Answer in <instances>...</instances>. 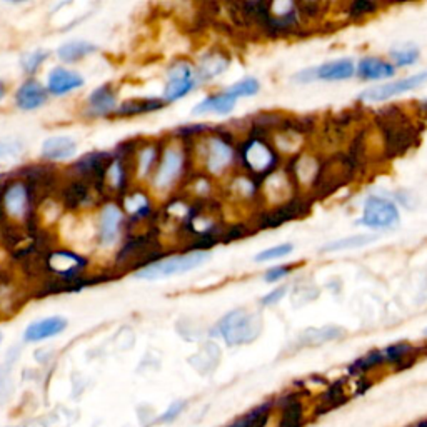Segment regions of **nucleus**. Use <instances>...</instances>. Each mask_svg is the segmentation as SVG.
<instances>
[{"mask_svg":"<svg viewBox=\"0 0 427 427\" xmlns=\"http://www.w3.org/2000/svg\"><path fill=\"white\" fill-rule=\"evenodd\" d=\"M159 159H161V157H159V152H157L156 146L144 147L141 151V154H139V157H137V174H139V177L146 179V177L151 176Z\"/></svg>","mask_w":427,"mask_h":427,"instance_id":"nucleus-28","label":"nucleus"},{"mask_svg":"<svg viewBox=\"0 0 427 427\" xmlns=\"http://www.w3.org/2000/svg\"><path fill=\"white\" fill-rule=\"evenodd\" d=\"M184 407H186V402L184 401L174 402V404L171 407H167V411L159 417V422H161V424H166V422H172L174 419H177V417L181 416V412L184 411Z\"/></svg>","mask_w":427,"mask_h":427,"instance_id":"nucleus-40","label":"nucleus"},{"mask_svg":"<svg viewBox=\"0 0 427 427\" xmlns=\"http://www.w3.org/2000/svg\"><path fill=\"white\" fill-rule=\"evenodd\" d=\"M2 341H4V334H2V332H0V344H2Z\"/></svg>","mask_w":427,"mask_h":427,"instance_id":"nucleus-46","label":"nucleus"},{"mask_svg":"<svg viewBox=\"0 0 427 427\" xmlns=\"http://www.w3.org/2000/svg\"><path fill=\"white\" fill-rule=\"evenodd\" d=\"M411 427H427V421H421V422H417V424L411 426Z\"/></svg>","mask_w":427,"mask_h":427,"instance_id":"nucleus-44","label":"nucleus"},{"mask_svg":"<svg viewBox=\"0 0 427 427\" xmlns=\"http://www.w3.org/2000/svg\"><path fill=\"white\" fill-rule=\"evenodd\" d=\"M229 64H231L229 57H226L222 52L207 54V56L202 59V62L199 64V67H196L199 81L207 82L211 81V79L219 77L221 74H224L227 71Z\"/></svg>","mask_w":427,"mask_h":427,"instance_id":"nucleus-20","label":"nucleus"},{"mask_svg":"<svg viewBox=\"0 0 427 427\" xmlns=\"http://www.w3.org/2000/svg\"><path fill=\"white\" fill-rule=\"evenodd\" d=\"M376 124L384 142V154L387 159L404 156L419 144L421 129L407 116L401 106H386L376 114Z\"/></svg>","mask_w":427,"mask_h":427,"instance_id":"nucleus-1","label":"nucleus"},{"mask_svg":"<svg viewBox=\"0 0 427 427\" xmlns=\"http://www.w3.org/2000/svg\"><path fill=\"white\" fill-rule=\"evenodd\" d=\"M89 112L92 116H107L116 109V94L109 86H102L96 89L89 97Z\"/></svg>","mask_w":427,"mask_h":427,"instance_id":"nucleus-22","label":"nucleus"},{"mask_svg":"<svg viewBox=\"0 0 427 427\" xmlns=\"http://www.w3.org/2000/svg\"><path fill=\"white\" fill-rule=\"evenodd\" d=\"M96 51H97V47L91 42H87V41H72V42H67V44H64V46L59 47L57 56L62 62L72 64V62L82 61L84 57L91 56V54H94Z\"/></svg>","mask_w":427,"mask_h":427,"instance_id":"nucleus-23","label":"nucleus"},{"mask_svg":"<svg viewBox=\"0 0 427 427\" xmlns=\"http://www.w3.org/2000/svg\"><path fill=\"white\" fill-rule=\"evenodd\" d=\"M4 96H6V84L0 81V101H2Z\"/></svg>","mask_w":427,"mask_h":427,"instance_id":"nucleus-43","label":"nucleus"},{"mask_svg":"<svg viewBox=\"0 0 427 427\" xmlns=\"http://www.w3.org/2000/svg\"><path fill=\"white\" fill-rule=\"evenodd\" d=\"M249 236V226H231L227 227L226 231H222L221 236V242H232V241H239L242 237Z\"/></svg>","mask_w":427,"mask_h":427,"instance_id":"nucleus-39","label":"nucleus"},{"mask_svg":"<svg viewBox=\"0 0 427 427\" xmlns=\"http://www.w3.org/2000/svg\"><path fill=\"white\" fill-rule=\"evenodd\" d=\"M186 151L181 146H169L164 149L156 172H154V187L157 191H167V189L176 186L179 179L182 177L184 169H186Z\"/></svg>","mask_w":427,"mask_h":427,"instance_id":"nucleus-7","label":"nucleus"},{"mask_svg":"<svg viewBox=\"0 0 427 427\" xmlns=\"http://www.w3.org/2000/svg\"><path fill=\"white\" fill-rule=\"evenodd\" d=\"M106 174H107L109 186L112 189H121L124 186V182H126V171H124L122 161H119V159H116V161L107 167Z\"/></svg>","mask_w":427,"mask_h":427,"instance_id":"nucleus-34","label":"nucleus"},{"mask_svg":"<svg viewBox=\"0 0 427 427\" xmlns=\"http://www.w3.org/2000/svg\"><path fill=\"white\" fill-rule=\"evenodd\" d=\"M292 251H294V244H291V242H286V244H279L276 247H271V249H266L259 252L254 257L256 262H271V261H276V259H282V257L292 254Z\"/></svg>","mask_w":427,"mask_h":427,"instance_id":"nucleus-33","label":"nucleus"},{"mask_svg":"<svg viewBox=\"0 0 427 427\" xmlns=\"http://www.w3.org/2000/svg\"><path fill=\"white\" fill-rule=\"evenodd\" d=\"M87 199V187L81 182H74L67 191V197H66V204H69L71 207H77Z\"/></svg>","mask_w":427,"mask_h":427,"instance_id":"nucleus-36","label":"nucleus"},{"mask_svg":"<svg viewBox=\"0 0 427 427\" xmlns=\"http://www.w3.org/2000/svg\"><path fill=\"white\" fill-rule=\"evenodd\" d=\"M199 84L197 71L192 64L181 61L169 69L167 84L164 89V102H177L196 91Z\"/></svg>","mask_w":427,"mask_h":427,"instance_id":"nucleus-9","label":"nucleus"},{"mask_svg":"<svg viewBox=\"0 0 427 427\" xmlns=\"http://www.w3.org/2000/svg\"><path fill=\"white\" fill-rule=\"evenodd\" d=\"M262 331V319L254 311L246 307L227 312L222 319L214 326L212 336L222 337L227 346H242L256 341Z\"/></svg>","mask_w":427,"mask_h":427,"instance_id":"nucleus-3","label":"nucleus"},{"mask_svg":"<svg viewBox=\"0 0 427 427\" xmlns=\"http://www.w3.org/2000/svg\"><path fill=\"white\" fill-rule=\"evenodd\" d=\"M164 101L161 99H134V101L124 102L121 107L117 109L119 116H141V114H149L154 111H159V109L164 107Z\"/></svg>","mask_w":427,"mask_h":427,"instance_id":"nucleus-24","label":"nucleus"},{"mask_svg":"<svg viewBox=\"0 0 427 427\" xmlns=\"http://www.w3.org/2000/svg\"><path fill=\"white\" fill-rule=\"evenodd\" d=\"M419 107H421V111H422V112H427V101H424L422 104H419Z\"/></svg>","mask_w":427,"mask_h":427,"instance_id":"nucleus-45","label":"nucleus"},{"mask_svg":"<svg viewBox=\"0 0 427 427\" xmlns=\"http://www.w3.org/2000/svg\"><path fill=\"white\" fill-rule=\"evenodd\" d=\"M231 92L234 94L237 99H244V97H254L257 92L261 91V82L254 77H246L242 81L232 84L229 86Z\"/></svg>","mask_w":427,"mask_h":427,"instance_id":"nucleus-32","label":"nucleus"},{"mask_svg":"<svg viewBox=\"0 0 427 427\" xmlns=\"http://www.w3.org/2000/svg\"><path fill=\"white\" fill-rule=\"evenodd\" d=\"M381 9V4L372 2V0H356V2H351L346 9V16L349 19H354V21H359V19L374 16V14Z\"/></svg>","mask_w":427,"mask_h":427,"instance_id":"nucleus-30","label":"nucleus"},{"mask_svg":"<svg viewBox=\"0 0 427 427\" xmlns=\"http://www.w3.org/2000/svg\"><path fill=\"white\" fill-rule=\"evenodd\" d=\"M356 76V64L351 59H337L322 64L319 67H309L304 71L296 74L294 81L301 84H309L314 81L322 82H341L349 81Z\"/></svg>","mask_w":427,"mask_h":427,"instance_id":"nucleus-11","label":"nucleus"},{"mask_svg":"<svg viewBox=\"0 0 427 427\" xmlns=\"http://www.w3.org/2000/svg\"><path fill=\"white\" fill-rule=\"evenodd\" d=\"M424 334H426V336H427V329H426V331H424Z\"/></svg>","mask_w":427,"mask_h":427,"instance_id":"nucleus-47","label":"nucleus"},{"mask_svg":"<svg viewBox=\"0 0 427 427\" xmlns=\"http://www.w3.org/2000/svg\"><path fill=\"white\" fill-rule=\"evenodd\" d=\"M9 374V369L6 366H0V384H2L4 381H6V377Z\"/></svg>","mask_w":427,"mask_h":427,"instance_id":"nucleus-42","label":"nucleus"},{"mask_svg":"<svg viewBox=\"0 0 427 427\" xmlns=\"http://www.w3.org/2000/svg\"><path fill=\"white\" fill-rule=\"evenodd\" d=\"M21 149H22L21 144L16 142V141L0 142V161H2V159L17 156V154L21 152Z\"/></svg>","mask_w":427,"mask_h":427,"instance_id":"nucleus-41","label":"nucleus"},{"mask_svg":"<svg viewBox=\"0 0 427 427\" xmlns=\"http://www.w3.org/2000/svg\"><path fill=\"white\" fill-rule=\"evenodd\" d=\"M311 211V204L304 197H292L289 201H284L272 207L271 211H266L257 216L256 229H277L284 226L286 222L296 221L299 217H304Z\"/></svg>","mask_w":427,"mask_h":427,"instance_id":"nucleus-8","label":"nucleus"},{"mask_svg":"<svg viewBox=\"0 0 427 427\" xmlns=\"http://www.w3.org/2000/svg\"><path fill=\"white\" fill-rule=\"evenodd\" d=\"M271 409V404H262L259 407H256L254 411H251L249 414L242 419L236 421L234 424L227 426V427H261V422H264L267 419V412Z\"/></svg>","mask_w":427,"mask_h":427,"instance_id":"nucleus-31","label":"nucleus"},{"mask_svg":"<svg viewBox=\"0 0 427 427\" xmlns=\"http://www.w3.org/2000/svg\"><path fill=\"white\" fill-rule=\"evenodd\" d=\"M414 352L416 347L409 344V342H397V344L386 347V349L382 351V356H384V362H389V364L406 366L407 359L414 361Z\"/></svg>","mask_w":427,"mask_h":427,"instance_id":"nucleus-26","label":"nucleus"},{"mask_svg":"<svg viewBox=\"0 0 427 427\" xmlns=\"http://www.w3.org/2000/svg\"><path fill=\"white\" fill-rule=\"evenodd\" d=\"M237 99L234 94L231 92V89L227 87L224 91L211 94V96L204 97L201 102L194 107V116H206V114H217V116H227L234 111Z\"/></svg>","mask_w":427,"mask_h":427,"instance_id":"nucleus-12","label":"nucleus"},{"mask_svg":"<svg viewBox=\"0 0 427 427\" xmlns=\"http://www.w3.org/2000/svg\"><path fill=\"white\" fill-rule=\"evenodd\" d=\"M294 271V266L292 264H282V266H276V267H271V269H267L264 272V282L267 284H274V282H279L291 274V272Z\"/></svg>","mask_w":427,"mask_h":427,"instance_id":"nucleus-37","label":"nucleus"},{"mask_svg":"<svg viewBox=\"0 0 427 427\" xmlns=\"http://www.w3.org/2000/svg\"><path fill=\"white\" fill-rule=\"evenodd\" d=\"M399 207L391 199L382 196H369L362 207V217L359 224L369 229H394L399 226Z\"/></svg>","mask_w":427,"mask_h":427,"instance_id":"nucleus-6","label":"nucleus"},{"mask_svg":"<svg viewBox=\"0 0 427 427\" xmlns=\"http://www.w3.org/2000/svg\"><path fill=\"white\" fill-rule=\"evenodd\" d=\"M47 89L37 81L24 82L16 94L17 107L22 111H34L47 102Z\"/></svg>","mask_w":427,"mask_h":427,"instance_id":"nucleus-17","label":"nucleus"},{"mask_svg":"<svg viewBox=\"0 0 427 427\" xmlns=\"http://www.w3.org/2000/svg\"><path fill=\"white\" fill-rule=\"evenodd\" d=\"M122 211L117 206L109 204L102 209L101 221H99V241L102 246H112L117 241L121 231Z\"/></svg>","mask_w":427,"mask_h":427,"instance_id":"nucleus-16","label":"nucleus"},{"mask_svg":"<svg viewBox=\"0 0 427 427\" xmlns=\"http://www.w3.org/2000/svg\"><path fill=\"white\" fill-rule=\"evenodd\" d=\"M201 161L209 176H222L236 161L234 141L229 132L212 131L204 136V146L201 149Z\"/></svg>","mask_w":427,"mask_h":427,"instance_id":"nucleus-5","label":"nucleus"},{"mask_svg":"<svg viewBox=\"0 0 427 427\" xmlns=\"http://www.w3.org/2000/svg\"><path fill=\"white\" fill-rule=\"evenodd\" d=\"M77 152V144L71 137H51L44 142L42 157L47 161H66Z\"/></svg>","mask_w":427,"mask_h":427,"instance_id":"nucleus-19","label":"nucleus"},{"mask_svg":"<svg viewBox=\"0 0 427 427\" xmlns=\"http://www.w3.org/2000/svg\"><path fill=\"white\" fill-rule=\"evenodd\" d=\"M421 57V52L417 51L416 47H399V49H394V51L389 52V59H391V64L397 67H411L414 66V64L419 61Z\"/></svg>","mask_w":427,"mask_h":427,"instance_id":"nucleus-29","label":"nucleus"},{"mask_svg":"<svg viewBox=\"0 0 427 427\" xmlns=\"http://www.w3.org/2000/svg\"><path fill=\"white\" fill-rule=\"evenodd\" d=\"M397 69L392 66L386 59L367 56L362 57L359 64L356 66V76L361 81H386V79H392L396 76Z\"/></svg>","mask_w":427,"mask_h":427,"instance_id":"nucleus-13","label":"nucleus"},{"mask_svg":"<svg viewBox=\"0 0 427 427\" xmlns=\"http://www.w3.org/2000/svg\"><path fill=\"white\" fill-rule=\"evenodd\" d=\"M376 239H377V236H371V234H359V236L346 237V239L329 242V244H326L324 247H322L321 252H339V251L359 249V247L371 244V242H374Z\"/></svg>","mask_w":427,"mask_h":427,"instance_id":"nucleus-25","label":"nucleus"},{"mask_svg":"<svg viewBox=\"0 0 427 427\" xmlns=\"http://www.w3.org/2000/svg\"><path fill=\"white\" fill-rule=\"evenodd\" d=\"M287 292H289V286H279L276 287L274 291H271L269 294H266L264 297H261V306L262 307H272L284 299Z\"/></svg>","mask_w":427,"mask_h":427,"instance_id":"nucleus-38","label":"nucleus"},{"mask_svg":"<svg viewBox=\"0 0 427 427\" xmlns=\"http://www.w3.org/2000/svg\"><path fill=\"white\" fill-rule=\"evenodd\" d=\"M86 266V259L82 256L74 254V252H54L51 256V267L54 272H57L62 277H72Z\"/></svg>","mask_w":427,"mask_h":427,"instance_id":"nucleus-21","label":"nucleus"},{"mask_svg":"<svg viewBox=\"0 0 427 427\" xmlns=\"http://www.w3.org/2000/svg\"><path fill=\"white\" fill-rule=\"evenodd\" d=\"M384 364V356H382V351H372L369 354L359 357V359L352 362L349 366V372L354 376H361L366 374L374 369V367Z\"/></svg>","mask_w":427,"mask_h":427,"instance_id":"nucleus-27","label":"nucleus"},{"mask_svg":"<svg viewBox=\"0 0 427 427\" xmlns=\"http://www.w3.org/2000/svg\"><path fill=\"white\" fill-rule=\"evenodd\" d=\"M209 259H211L209 251H189L184 254L166 257V259H159L152 264L144 266L134 276L144 281L166 279V277L186 274V272L197 269V267L206 264Z\"/></svg>","mask_w":427,"mask_h":427,"instance_id":"nucleus-4","label":"nucleus"},{"mask_svg":"<svg viewBox=\"0 0 427 427\" xmlns=\"http://www.w3.org/2000/svg\"><path fill=\"white\" fill-rule=\"evenodd\" d=\"M4 209L12 219H22L29 209V194L24 184H14L4 194Z\"/></svg>","mask_w":427,"mask_h":427,"instance_id":"nucleus-18","label":"nucleus"},{"mask_svg":"<svg viewBox=\"0 0 427 427\" xmlns=\"http://www.w3.org/2000/svg\"><path fill=\"white\" fill-rule=\"evenodd\" d=\"M237 151L246 176L254 179L257 184H262L267 177H271L281 162L276 147H272L266 137L259 134L251 132L249 139H246Z\"/></svg>","mask_w":427,"mask_h":427,"instance_id":"nucleus-2","label":"nucleus"},{"mask_svg":"<svg viewBox=\"0 0 427 427\" xmlns=\"http://www.w3.org/2000/svg\"><path fill=\"white\" fill-rule=\"evenodd\" d=\"M426 84H427V69L426 71L412 74V76H409V77L399 79V81L386 82V84H381V86L366 89L364 92H361L359 101H362V102H386L397 96H402V94L416 91V89L426 86Z\"/></svg>","mask_w":427,"mask_h":427,"instance_id":"nucleus-10","label":"nucleus"},{"mask_svg":"<svg viewBox=\"0 0 427 427\" xmlns=\"http://www.w3.org/2000/svg\"><path fill=\"white\" fill-rule=\"evenodd\" d=\"M49 57V54L46 51H36V52H29L22 57V69L24 72L27 74H34L37 72V69L42 66L44 61Z\"/></svg>","mask_w":427,"mask_h":427,"instance_id":"nucleus-35","label":"nucleus"},{"mask_svg":"<svg viewBox=\"0 0 427 427\" xmlns=\"http://www.w3.org/2000/svg\"><path fill=\"white\" fill-rule=\"evenodd\" d=\"M67 319L61 316L54 317H46V319L37 321L31 324L24 332V341L26 342H41L46 339H51V337H56L62 334L64 331L67 329Z\"/></svg>","mask_w":427,"mask_h":427,"instance_id":"nucleus-14","label":"nucleus"},{"mask_svg":"<svg viewBox=\"0 0 427 427\" xmlns=\"http://www.w3.org/2000/svg\"><path fill=\"white\" fill-rule=\"evenodd\" d=\"M84 86V79L81 74L71 71L66 67H57L49 74L47 91L54 96H66V94L77 91Z\"/></svg>","mask_w":427,"mask_h":427,"instance_id":"nucleus-15","label":"nucleus"}]
</instances>
